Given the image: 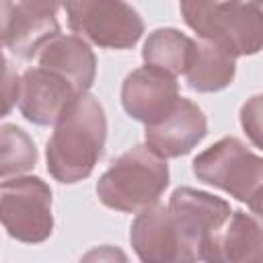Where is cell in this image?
<instances>
[{"label": "cell", "instance_id": "obj_15", "mask_svg": "<svg viewBox=\"0 0 263 263\" xmlns=\"http://www.w3.org/2000/svg\"><path fill=\"white\" fill-rule=\"evenodd\" d=\"M193 49H195V39L187 37L179 29L164 27L148 35L142 47V60L146 62V66L177 76V74H185Z\"/></svg>", "mask_w": 263, "mask_h": 263}, {"label": "cell", "instance_id": "obj_21", "mask_svg": "<svg viewBox=\"0 0 263 263\" xmlns=\"http://www.w3.org/2000/svg\"><path fill=\"white\" fill-rule=\"evenodd\" d=\"M18 4L43 14H55V10L60 8V0H18Z\"/></svg>", "mask_w": 263, "mask_h": 263}, {"label": "cell", "instance_id": "obj_6", "mask_svg": "<svg viewBox=\"0 0 263 263\" xmlns=\"http://www.w3.org/2000/svg\"><path fill=\"white\" fill-rule=\"evenodd\" d=\"M0 224L27 245L43 242L53 232L51 189L39 177H14L0 183Z\"/></svg>", "mask_w": 263, "mask_h": 263}, {"label": "cell", "instance_id": "obj_3", "mask_svg": "<svg viewBox=\"0 0 263 263\" xmlns=\"http://www.w3.org/2000/svg\"><path fill=\"white\" fill-rule=\"evenodd\" d=\"M193 175L261 214L263 160L238 138H222L193 158Z\"/></svg>", "mask_w": 263, "mask_h": 263}, {"label": "cell", "instance_id": "obj_2", "mask_svg": "<svg viewBox=\"0 0 263 263\" xmlns=\"http://www.w3.org/2000/svg\"><path fill=\"white\" fill-rule=\"evenodd\" d=\"M168 187V164L148 146H134L123 152L101 175L97 195L103 205L138 214L140 210L156 203Z\"/></svg>", "mask_w": 263, "mask_h": 263}, {"label": "cell", "instance_id": "obj_1", "mask_svg": "<svg viewBox=\"0 0 263 263\" xmlns=\"http://www.w3.org/2000/svg\"><path fill=\"white\" fill-rule=\"evenodd\" d=\"M107 142V117L97 97L76 95L53 123L45 160L49 175L60 183L86 179L101 160Z\"/></svg>", "mask_w": 263, "mask_h": 263}, {"label": "cell", "instance_id": "obj_10", "mask_svg": "<svg viewBox=\"0 0 263 263\" xmlns=\"http://www.w3.org/2000/svg\"><path fill=\"white\" fill-rule=\"evenodd\" d=\"M129 242L136 255L146 263L187 261L171 214L158 201L138 212L129 226Z\"/></svg>", "mask_w": 263, "mask_h": 263}, {"label": "cell", "instance_id": "obj_18", "mask_svg": "<svg viewBox=\"0 0 263 263\" xmlns=\"http://www.w3.org/2000/svg\"><path fill=\"white\" fill-rule=\"evenodd\" d=\"M18 99V76L0 49V117H6Z\"/></svg>", "mask_w": 263, "mask_h": 263}, {"label": "cell", "instance_id": "obj_8", "mask_svg": "<svg viewBox=\"0 0 263 263\" xmlns=\"http://www.w3.org/2000/svg\"><path fill=\"white\" fill-rule=\"evenodd\" d=\"M208 134V119L203 111L189 99L179 97L168 115L146 125V146L160 158H179L189 154Z\"/></svg>", "mask_w": 263, "mask_h": 263}, {"label": "cell", "instance_id": "obj_5", "mask_svg": "<svg viewBox=\"0 0 263 263\" xmlns=\"http://www.w3.org/2000/svg\"><path fill=\"white\" fill-rule=\"evenodd\" d=\"M68 27L82 39L107 47L129 49L142 33V16L125 0H60Z\"/></svg>", "mask_w": 263, "mask_h": 263}, {"label": "cell", "instance_id": "obj_11", "mask_svg": "<svg viewBox=\"0 0 263 263\" xmlns=\"http://www.w3.org/2000/svg\"><path fill=\"white\" fill-rule=\"evenodd\" d=\"M201 39L220 43L234 58L259 53L263 43L261 0H240L226 6L212 21Z\"/></svg>", "mask_w": 263, "mask_h": 263}, {"label": "cell", "instance_id": "obj_16", "mask_svg": "<svg viewBox=\"0 0 263 263\" xmlns=\"http://www.w3.org/2000/svg\"><path fill=\"white\" fill-rule=\"evenodd\" d=\"M37 164V148L31 136L14 125H0V179L16 177L31 171Z\"/></svg>", "mask_w": 263, "mask_h": 263}, {"label": "cell", "instance_id": "obj_14", "mask_svg": "<svg viewBox=\"0 0 263 263\" xmlns=\"http://www.w3.org/2000/svg\"><path fill=\"white\" fill-rule=\"evenodd\" d=\"M261 222L259 214H247L242 210L230 212L226 224L222 226L216 247H214V261H230V263H245V261H261Z\"/></svg>", "mask_w": 263, "mask_h": 263}, {"label": "cell", "instance_id": "obj_9", "mask_svg": "<svg viewBox=\"0 0 263 263\" xmlns=\"http://www.w3.org/2000/svg\"><path fill=\"white\" fill-rule=\"evenodd\" d=\"M78 92L58 72L35 66L18 78V109L23 117L35 125H53L68 103Z\"/></svg>", "mask_w": 263, "mask_h": 263}, {"label": "cell", "instance_id": "obj_12", "mask_svg": "<svg viewBox=\"0 0 263 263\" xmlns=\"http://www.w3.org/2000/svg\"><path fill=\"white\" fill-rule=\"evenodd\" d=\"M35 58L39 66L64 76L78 95L88 92V88L95 82L97 58L90 45L78 35H53Z\"/></svg>", "mask_w": 263, "mask_h": 263}, {"label": "cell", "instance_id": "obj_19", "mask_svg": "<svg viewBox=\"0 0 263 263\" xmlns=\"http://www.w3.org/2000/svg\"><path fill=\"white\" fill-rule=\"evenodd\" d=\"M240 123H242V129L247 132V136L259 148L261 146V97L259 95L242 105Z\"/></svg>", "mask_w": 263, "mask_h": 263}, {"label": "cell", "instance_id": "obj_13", "mask_svg": "<svg viewBox=\"0 0 263 263\" xmlns=\"http://www.w3.org/2000/svg\"><path fill=\"white\" fill-rule=\"evenodd\" d=\"M236 74V58L216 41H195L191 62L185 70V80L191 90L218 92L232 84Z\"/></svg>", "mask_w": 263, "mask_h": 263}, {"label": "cell", "instance_id": "obj_17", "mask_svg": "<svg viewBox=\"0 0 263 263\" xmlns=\"http://www.w3.org/2000/svg\"><path fill=\"white\" fill-rule=\"evenodd\" d=\"M240 0H179V8L183 14V21L191 31L197 33V37H203L212 21L230 4Z\"/></svg>", "mask_w": 263, "mask_h": 263}, {"label": "cell", "instance_id": "obj_7", "mask_svg": "<svg viewBox=\"0 0 263 263\" xmlns=\"http://www.w3.org/2000/svg\"><path fill=\"white\" fill-rule=\"evenodd\" d=\"M179 101V84L173 74L142 66L129 72L121 84V105L129 117L152 125L171 113Z\"/></svg>", "mask_w": 263, "mask_h": 263}, {"label": "cell", "instance_id": "obj_4", "mask_svg": "<svg viewBox=\"0 0 263 263\" xmlns=\"http://www.w3.org/2000/svg\"><path fill=\"white\" fill-rule=\"evenodd\" d=\"M187 261H214L216 238L230 216V203L208 191L179 187L166 205Z\"/></svg>", "mask_w": 263, "mask_h": 263}, {"label": "cell", "instance_id": "obj_20", "mask_svg": "<svg viewBox=\"0 0 263 263\" xmlns=\"http://www.w3.org/2000/svg\"><path fill=\"white\" fill-rule=\"evenodd\" d=\"M16 14H18V2L0 0V47L8 43L16 23Z\"/></svg>", "mask_w": 263, "mask_h": 263}]
</instances>
